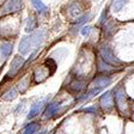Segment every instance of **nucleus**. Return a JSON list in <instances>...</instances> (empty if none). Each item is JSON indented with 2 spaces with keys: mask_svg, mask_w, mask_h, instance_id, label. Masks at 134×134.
Listing matches in <instances>:
<instances>
[{
  "mask_svg": "<svg viewBox=\"0 0 134 134\" xmlns=\"http://www.w3.org/2000/svg\"><path fill=\"white\" fill-rule=\"evenodd\" d=\"M19 53L22 55H26L34 49L32 47V40H31V35L29 36H24L22 40H20V43H19Z\"/></svg>",
  "mask_w": 134,
  "mask_h": 134,
  "instance_id": "nucleus-1",
  "label": "nucleus"
},
{
  "mask_svg": "<svg viewBox=\"0 0 134 134\" xmlns=\"http://www.w3.org/2000/svg\"><path fill=\"white\" fill-rule=\"evenodd\" d=\"M20 5H22V0H7L4 6V12L5 13L16 12L20 8Z\"/></svg>",
  "mask_w": 134,
  "mask_h": 134,
  "instance_id": "nucleus-2",
  "label": "nucleus"
},
{
  "mask_svg": "<svg viewBox=\"0 0 134 134\" xmlns=\"http://www.w3.org/2000/svg\"><path fill=\"white\" fill-rule=\"evenodd\" d=\"M23 64H24V59L22 58V56H16V58L13 59V61H12L11 64V67H10V72H8V75L10 77H13L14 74H17V72L19 71V68L23 66Z\"/></svg>",
  "mask_w": 134,
  "mask_h": 134,
  "instance_id": "nucleus-3",
  "label": "nucleus"
},
{
  "mask_svg": "<svg viewBox=\"0 0 134 134\" xmlns=\"http://www.w3.org/2000/svg\"><path fill=\"white\" fill-rule=\"evenodd\" d=\"M47 100L48 99L46 98V99H42V100H40V102H37V103L34 104L32 108H31V110H30V113H29V115H28V119H32V117H35L36 115H38V113H41L42 108H43V105L46 104Z\"/></svg>",
  "mask_w": 134,
  "mask_h": 134,
  "instance_id": "nucleus-4",
  "label": "nucleus"
},
{
  "mask_svg": "<svg viewBox=\"0 0 134 134\" xmlns=\"http://www.w3.org/2000/svg\"><path fill=\"white\" fill-rule=\"evenodd\" d=\"M59 109V103H50L47 105V108H46V111H44V117H50L53 116V115L56 114V111H58Z\"/></svg>",
  "mask_w": 134,
  "mask_h": 134,
  "instance_id": "nucleus-5",
  "label": "nucleus"
},
{
  "mask_svg": "<svg viewBox=\"0 0 134 134\" xmlns=\"http://www.w3.org/2000/svg\"><path fill=\"white\" fill-rule=\"evenodd\" d=\"M12 53V44L11 43H3L0 46V54L4 59H7Z\"/></svg>",
  "mask_w": 134,
  "mask_h": 134,
  "instance_id": "nucleus-6",
  "label": "nucleus"
},
{
  "mask_svg": "<svg viewBox=\"0 0 134 134\" xmlns=\"http://www.w3.org/2000/svg\"><path fill=\"white\" fill-rule=\"evenodd\" d=\"M31 4L37 10L38 13H46L47 12V6L42 3V0H31Z\"/></svg>",
  "mask_w": 134,
  "mask_h": 134,
  "instance_id": "nucleus-7",
  "label": "nucleus"
},
{
  "mask_svg": "<svg viewBox=\"0 0 134 134\" xmlns=\"http://www.w3.org/2000/svg\"><path fill=\"white\" fill-rule=\"evenodd\" d=\"M36 131H37V123L32 122V123H29V125L23 129L22 134H35Z\"/></svg>",
  "mask_w": 134,
  "mask_h": 134,
  "instance_id": "nucleus-8",
  "label": "nucleus"
},
{
  "mask_svg": "<svg viewBox=\"0 0 134 134\" xmlns=\"http://www.w3.org/2000/svg\"><path fill=\"white\" fill-rule=\"evenodd\" d=\"M126 4H127V0H114L113 1V8L115 11H120V10L123 8V6Z\"/></svg>",
  "mask_w": 134,
  "mask_h": 134,
  "instance_id": "nucleus-9",
  "label": "nucleus"
},
{
  "mask_svg": "<svg viewBox=\"0 0 134 134\" xmlns=\"http://www.w3.org/2000/svg\"><path fill=\"white\" fill-rule=\"evenodd\" d=\"M16 97H17V90L16 89H12L11 91L6 92L5 95H4V99H6V100H11Z\"/></svg>",
  "mask_w": 134,
  "mask_h": 134,
  "instance_id": "nucleus-10",
  "label": "nucleus"
},
{
  "mask_svg": "<svg viewBox=\"0 0 134 134\" xmlns=\"http://www.w3.org/2000/svg\"><path fill=\"white\" fill-rule=\"evenodd\" d=\"M34 29H35V22L32 20V18H30V19L28 20V25H26L25 31H26V32H31Z\"/></svg>",
  "mask_w": 134,
  "mask_h": 134,
  "instance_id": "nucleus-11",
  "label": "nucleus"
},
{
  "mask_svg": "<svg viewBox=\"0 0 134 134\" xmlns=\"http://www.w3.org/2000/svg\"><path fill=\"white\" fill-rule=\"evenodd\" d=\"M109 100H110V93H107V95H104V97L102 98V104H103V107H104V104H107V107H109Z\"/></svg>",
  "mask_w": 134,
  "mask_h": 134,
  "instance_id": "nucleus-12",
  "label": "nucleus"
},
{
  "mask_svg": "<svg viewBox=\"0 0 134 134\" xmlns=\"http://www.w3.org/2000/svg\"><path fill=\"white\" fill-rule=\"evenodd\" d=\"M90 32H91V28L90 26H84L83 30H81V34H83L84 36H89Z\"/></svg>",
  "mask_w": 134,
  "mask_h": 134,
  "instance_id": "nucleus-13",
  "label": "nucleus"
}]
</instances>
